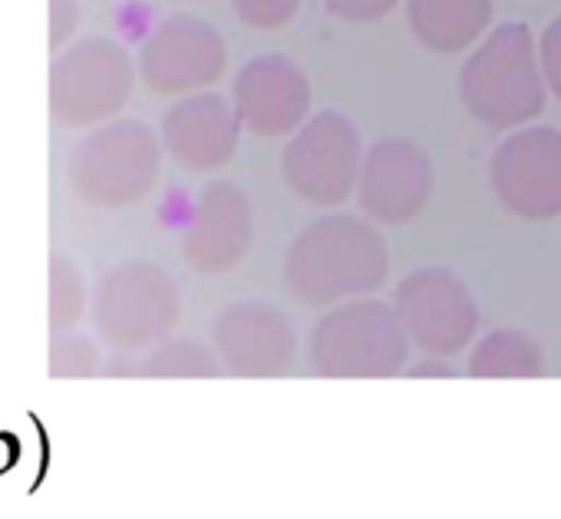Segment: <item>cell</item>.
Returning <instances> with one entry per match:
<instances>
[{
	"mask_svg": "<svg viewBox=\"0 0 561 519\" xmlns=\"http://www.w3.org/2000/svg\"><path fill=\"white\" fill-rule=\"evenodd\" d=\"M387 275L390 248L383 235L354 215H328L305 225L285 255V285L311 308L370 295Z\"/></svg>",
	"mask_w": 561,
	"mask_h": 519,
	"instance_id": "cell-1",
	"label": "cell"
},
{
	"mask_svg": "<svg viewBox=\"0 0 561 519\" xmlns=\"http://www.w3.org/2000/svg\"><path fill=\"white\" fill-rule=\"evenodd\" d=\"M538 44L525 24L495 27L459 74L462 106L485 129H515L545 110Z\"/></svg>",
	"mask_w": 561,
	"mask_h": 519,
	"instance_id": "cell-2",
	"label": "cell"
},
{
	"mask_svg": "<svg viewBox=\"0 0 561 519\" xmlns=\"http://www.w3.org/2000/svg\"><path fill=\"white\" fill-rule=\"evenodd\" d=\"M162 143L142 120H119L83 136L67 162L70 189L93 208L139 205L159 182Z\"/></svg>",
	"mask_w": 561,
	"mask_h": 519,
	"instance_id": "cell-3",
	"label": "cell"
},
{
	"mask_svg": "<svg viewBox=\"0 0 561 519\" xmlns=\"http://www.w3.org/2000/svg\"><path fill=\"white\" fill-rule=\"evenodd\" d=\"M90 308L96 335L110 348L139 351L175 331L182 318V292L162 266L133 258L100 279Z\"/></svg>",
	"mask_w": 561,
	"mask_h": 519,
	"instance_id": "cell-4",
	"label": "cell"
},
{
	"mask_svg": "<svg viewBox=\"0 0 561 519\" xmlns=\"http://www.w3.org/2000/svg\"><path fill=\"white\" fill-rule=\"evenodd\" d=\"M410 361V338L383 302H341L311 331V364L324 377H393Z\"/></svg>",
	"mask_w": 561,
	"mask_h": 519,
	"instance_id": "cell-5",
	"label": "cell"
},
{
	"mask_svg": "<svg viewBox=\"0 0 561 519\" xmlns=\"http://www.w3.org/2000/svg\"><path fill=\"white\" fill-rule=\"evenodd\" d=\"M133 83V57L110 37H87L50 67V116L67 129L100 126L129 103Z\"/></svg>",
	"mask_w": 561,
	"mask_h": 519,
	"instance_id": "cell-6",
	"label": "cell"
},
{
	"mask_svg": "<svg viewBox=\"0 0 561 519\" xmlns=\"http://www.w3.org/2000/svg\"><path fill=\"white\" fill-rule=\"evenodd\" d=\"M360 162L364 143L357 126L344 113L324 110L295 129L291 143L280 153V176L301 202L331 208L347 202L357 189Z\"/></svg>",
	"mask_w": 561,
	"mask_h": 519,
	"instance_id": "cell-7",
	"label": "cell"
},
{
	"mask_svg": "<svg viewBox=\"0 0 561 519\" xmlns=\"http://www.w3.org/2000/svg\"><path fill=\"white\" fill-rule=\"evenodd\" d=\"M393 312L407 338L430 358L459 354L479 328V308L469 285L443 266L410 272L397 285Z\"/></svg>",
	"mask_w": 561,
	"mask_h": 519,
	"instance_id": "cell-8",
	"label": "cell"
},
{
	"mask_svg": "<svg viewBox=\"0 0 561 519\" xmlns=\"http://www.w3.org/2000/svg\"><path fill=\"white\" fill-rule=\"evenodd\" d=\"M489 182L505 212L548 222L561 215V133L551 126L515 129L489 159Z\"/></svg>",
	"mask_w": 561,
	"mask_h": 519,
	"instance_id": "cell-9",
	"label": "cell"
},
{
	"mask_svg": "<svg viewBox=\"0 0 561 519\" xmlns=\"http://www.w3.org/2000/svg\"><path fill=\"white\" fill-rule=\"evenodd\" d=\"M228 64L221 34L198 18L175 14L162 21L139 47L136 70L149 93L182 97L211 87Z\"/></svg>",
	"mask_w": 561,
	"mask_h": 519,
	"instance_id": "cell-10",
	"label": "cell"
},
{
	"mask_svg": "<svg viewBox=\"0 0 561 519\" xmlns=\"http://www.w3.org/2000/svg\"><path fill=\"white\" fill-rule=\"evenodd\" d=\"M211 351L234 377H277L295 364V325L274 305L234 302L211 325Z\"/></svg>",
	"mask_w": 561,
	"mask_h": 519,
	"instance_id": "cell-11",
	"label": "cell"
},
{
	"mask_svg": "<svg viewBox=\"0 0 561 519\" xmlns=\"http://www.w3.org/2000/svg\"><path fill=\"white\" fill-rule=\"evenodd\" d=\"M231 106L248 133L264 139L288 136L311 113V80L295 60L261 54L238 70Z\"/></svg>",
	"mask_w": 561,
	"mask_h": 519,
	"instance_id": "cell-12",
	"label": "cell"
},
{
	"mask_svg": "<svg viewBox=\"0 0 561 519\" xmlns=\"http://www.w3.org/2000/svg\"><path fill=\"white\" fill-rule=\"evenodd\" d=\"M433 185H436L433 162L410 139L390 136L364 153L357 195H360V208L380 225L413 222L433 199Z\"/></svg>",
	"mask_w": 561,
	"mask_h": 519,
	"instance_id": "cell-13",
	"label": "cell"
},
{
	"mask_svg": "<svg viewBox=\"0 0 561 519\" xmlns=\"http://www.w3.org/2000/svg\"><path fill=\"white\" fill-rule=\"evenodd\" d=\"M254 238V212L234 182H211L198 192L182 235V255L198 275H225L244 262Z\"/></svg>",
	"mask_w": 561,
	"mask_h": 519,
	"instance_id": "cell-14",
	"label": "cell"
},
{
	"mask_svg": "<svg viewBox=\"0 0 561 519\" xmlns=\"http://www.w3.org/2000/svg\"><path fill=\"white\" fill-rule=\"evenodd\" d=\"M238 133L234 106L218 93H185V100L162 116V149L188 172H215L231 162Z\"/></svg>",
	"mask_w": 561,
	"mask_h": 519,
	"instance_id": "cell-15",
	"label": "cell"
},
{
	"mask_svg": "<svg viewBox=\"0 0 561 519\" xmlns=\"http://www.w3.org/2000/svg\"><path fill=\"white\" fill-rule=\"evenodd\" d=\"M492 21V0H407L413 37L436 54H459L476 44Z\"/></svg>",
	"mask_w": 561,
	"mask_h": 519,
	"instance_id": "cell-16",
	"label": "cell"
},
{
	"mask_svg": "<svg viewBox=\"0 0 561 519\" xmlns=\"http://www.w3.org/2000/svg\"><path fill=\"white\" fill-rule=\"evenodd\" d=\"M472 377H541L545 374V351L541 345L515 328H495L489 331L472 358H469Z\"/></svg>",
	"mask_w": 561,
	"mask_h": 519,
	"instance_id": "cell-17",
	"label": "cell"
},
{
	"mask_svg": "<svg viewBox=\"0 0 561 519\" xmlns=\"http://www.w3.org/2000/svg\"><path fill=\"white\" fill-rule=\"evenodd\" d=\"M218 371L215 351L195 338H162L136 368L142 377H215Z\"/></svg>",
	"mask_w": 561,
	"mask_h": 519,
	"instance_id": "cell-18",
	"label": "cell"
},
{
	"mask_svg": "<svg viewBox=\"0 0 561 519\" xmlns=\"http://www.w3.org/2000/svg\"><path fill=\"white\" fill-rule=\"evenodd\" d=\"M87 315V279L67 255H50V335L73 331Z\"/></svg>",
	"mask_w": 561,
	"mask_h": 519,
	"instance_id": "cell-19",
	"label": "cell"
},
{
	"mask_svg": "<svg viewBox=\"0 0 561 519\" xmlns=\"http://www.w3.org/2000/svg\"><path fill=\"white\" fill-rule=\"evenodd\" d=\"M103 368L100 345L77 331H57L50 338V377H93Z\"/></svg>",
	"mask_w": 561,
	"mask_h": 519,
	"instance_id": "cell-20",
	"label": "cell"
},
{
	"mask_svg": "<svg viewBox=\"0 0 561 519\" xmlns=\"http://www.w3.org/2000/svg\"><path fill=\"white\" fill-rule=\"evenodd\" d=\"M231 8L244 27L280 31L298 18L301 0H231Z\"/></svg>",
	"mask_w": 561,
	"mask_h": 519,
	"instance_id": "cell-21",
	"label": "cell"
},
{
	"mask_svg": "<svg viewBox=\"0 0 561 519\" xmlns=\"http://www.w3.org/2000/svg\"><path fill=\"white\" fill-rule=\"evenodd\" d=\"M538 67L545 77V87L561 100V18H554L538 44Z\"/></svg>",
	"mask_w": 561,
	"mask_h": 519,
	"instance_id": "cell-22",
	"label": "cell"
},
{
	"mask_svg": "<svg viewBox=\"0 0 561 519\" xmlns=\"http://www.w3.org/2000/svg\"><path fill=\"white\" fill-rule=\"evenodd\" d=\"M400 0H324V8L341 21H380Z\"/></svg>",
	"mask_w": 561,
	"mask_h": 519,
	"instance_id": "cell-23",
	"label": "cell"
},
{
	"mask_svg": "<svg viewBox=\"0 0 561 519\" xmlns=\"http://www.w3.org/2000/svg\"><path fill=\"white\" fill-rule=\"evenodd\" d=\"M80 27V4L77 0H50V50H60L73 41Z\"/></svg>",
	"mask_w": 561,
	"mask_h": 519,
	"instance_id": "cell-24",
	"label": "cell"
},
{
	"mask_svg": "<svg viewBox=\"0 0 561 519\" xmlns=\"http://www.w3.org/2000/svg\"><path fill=\"white\" fill-rule=\"evenodd\" d=\"M410 377H456V371L439 361H426V364L410 368Z\"/></svg>",
	"mask_w": 561,
	"mask_h": 519,
	"instance_id": "cell-25",
	"label": "cell"
}]
</instances>
